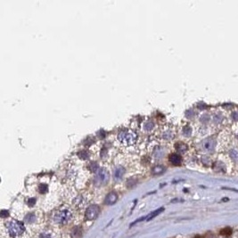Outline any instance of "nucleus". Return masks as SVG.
<instances>
[{
    "label": "nucleus",
    "mask_w": 238,
    "mask_h": 238,
    "mask_svg": "<svg viewBox=\"0 0 238 238\" xmlns=\"http://www.w3.org/2000/svg\"><path fill=\"white\" fill-rule=\"evenodd\" d=\"M6 231L8 237L20 238L26 232V227L22 222L11 220L6 223Z\"/></svg>",
    "instance_id": "nucleus-1"
},
{
    "label": "nucleus",
    "mask_w": 238,
    "mask_h": 238,
    "mask_svg": "<svg viewBox=\"0 0 238 238\" xmlns=\"http://www.w3.org/2000/svg\"><path fill=\"white\" fill-rule=\"evenodd\" d=\"M72 218V211L68 207H62L57 210L54 216V219L57 224H68Z\"/></svg>",
    "instance_id": "nucleus-2"
},
{
    "label": "nucleus",
    "mask_w": 238,
    "mask_h": 238,
    "mask_svg": "<svg viewBox=\"0 0 238 238\" xmlns=\"http://www.w3.org/2000/svg\"><path fill=\"white\" fill-rule=\"evenodd\" d=\"M119 141L124 145H132L136 143L137 134L131 130H123L118 136Z\"/></svg>",
    "instance_id": "nucleus-3"
},
{
    "label": "nucleus",
    "mask_w": 238,
    "mask_h": 238,
    "mask_svg": "<svg viewBox=\"0 0 238 238\" xmlns=\"http://www.w3.org/2000/svg\"><path fill=\"white\" fill-rule=\"evenodd\" d=\"M109 179V173L105 169H101L97 170V173L95 175V183L96 186H102L108 182Z\"/></svg>",
    "instance_id": "nucleus-4"
},
{
    "label": "nucleus",
    "mask_w": 238,
    "mask_h": 238,
    "mask_svg": "<svg viewBox=\"0 0 238 238\" xmlns=\"http://www.w3.org/2000/svg\"><path fill=\"white\" fill-rule=\"evenodd\" d=\"M100 213V209L98 206L96 205H92L88 208V210H86V218L89 219V220H93L95 219H96L97 216L99 215Z\"/></svg>",
    "instance_id": "nucleus-5"
},
{
    "label": "nucleus",
    "mask_w": 238,
    "mask_h": 238,
    "mask_svg": "<svg viewBox=\"0 0 238 238\" xmlns=\"http://www.w3.org/2000/svg\"><path fill=\"white\" fill-rule=\"evenodd\" d=\"M203 147L206 151L210 152V151L214 150V148H215V141L212 138L206 139L203 142Z\"/></svg>",
    "instance_id": "nucleus-6"
},
{
    "label": "nucleus",
    "mask_w": 238,
    "mask_h": 238,
    "mask_svg": "<svg viewBox=\"0 0 238 238\" xmlns=\"http://www.w3.org/2000/svg\"><path fill=\"white\" fill-rule=\"evenodd\" d=\"M170 161L171 162L173 165L175 166H177V165H180L181 164V157L177 154H172L170 155Z\"/></svg>",
    "instance_id": "nucleus-7"
},
{
    "label": "nucleus",
    "mask_w": 238,
    "mask_h": 238,
    "mask_svg": "<svg viewBox=\"0 0 238 238\" xmlns=\"http://www.w3.org/2000/svg\"><path fill=\"white\" fill-rule=\"evenodd\" d=\"M117 199H118V196H117V194L115 193H113V192L110 193L105 198V203L108 205L113 204L117 201Z\"/></svg>",
    "instance_id": "nucleus-8"
},
{
    "label": "nucleus",
    "mask_w": 238,
    "mask_h": 238,
    "mask_svg": "<svg viewBox=\"0 0 238 238\" xmlns=\"http://www.w3.org/2000/svg\"><path fill=\"white\" fill-rule=\"evenodd\" d=\"M124 169L122 168V167H118L116 170H115V171H114V177L117 179H121L122 177V176L124 175Z\"/></svg>",
    "instance_id": "nucleus-9"
},
{
    "label": "nucleus",
    "mask_w": 238,
    "mask_h": 238,
    "mask_svg": "<svg viewBox=\"0 0 238 238\" xmlns=\"http://www.w3.org/2000/svg\"><path fill=\"white\" fill-rule=\"evenodd\" d=\"M163 210H164L163 208H160V209H158V210H155V211H154V212H152L151 214L148 215V218H147V219H146V220H147V221H149V220H151V219H153L155 218L157 215H159V214H160V213H161V211H162Z\"/></svg>",
    "instance_id": "nucleus-10"
},
{
    "label": "nucleus",
    "mask_w": 238,
    "mask_h": 238,
    "mask_svg": "<svg viewBox=\"0 0 238 238\" xmlns=\"http://www.w3.org/2000/svg\"><path fill=\"white\" fill-rule=\"evenodd\" d=\"M229 155L231 159L235 162H238V149H232L229 152Z\"/></svg>",
    "instance_id": "nucleus-11"
},
{
    "label": "nucleus",
    "mask_w": 238,
    "mask_h": 238,
    "mask_svg": "<svg viewBox=\"0 0 238 238\" xmlns=\"http://www.w3.org/2000/svg\"><path fill=\"white\" fill-rule=\"evenodd\" d=\"M164 168L161 165H157V166H155L154 169H153V173L154 174H161L162 172L164 171Z\"/></svg>",
    "instance_id": "nucleus-12"
},
{
    "label": "nucleus",
    "mask_w": 238,
    "mask_h": 238,
    "mask_svg": "<svg viewBox=\"0 0 238 238\" xmlns=\"http://www.w3.org/2000/svg\"><path fill=\"white\" fill-rule=\"evenodd\" d=\"M231 228H229V227H227V228H224V229H222L221 231V235L223 236H225V237H227V236H229L230 235H231Z\"/></svg>",
    "instance_id": "nucleus-13"
},
{
    "label": "nucleus",
    "mask_w": 238,
    "mask_h": 238,
    "mask_svg": "<svg viewBox=\"0 0 238 238\" xmlns=\"http://www.w3.org/2000/svg\"><path fill=\"white\" fill-rule=\"evenodd\" d=\"M176 147L177 148V150L179 151V152H184L185 150L187 149V145L186 144H182V143H179V144H177L176 145Z\"/></svg>",
    "instance_id": "nucleus-14"
},
{
    "label": "nucleus",
    "mask_w": 238,
    "mask_h": 238,
    "mask_svg": "<svg viewBox=\"0 0 238 238\" xmlns=\"http://www.w3.org/2000/svg\"><path fill=\"white\" fill-rule=\"evenodd\" d=\"M231 117H232L233 121L238 122V112H233L232 114H231Z\"/></svg>",
    "instance_id": "nucleus-15"
},
{
    "label": "nucleus",
    "mask_w": 238,
    "mask_h": 238,
    "mask_svg": "<svg viewBox=\"0 0 238 238\" xmlns=\"http://www.w3.org/2000/svg\"><path fill=\"white\" fill-rule=\"evenodd\" d=\"M194 238H201L200 236H196V237H194Z\"/></svg>",
    "instance_id": "nucleus-16"
}]
</instances>
